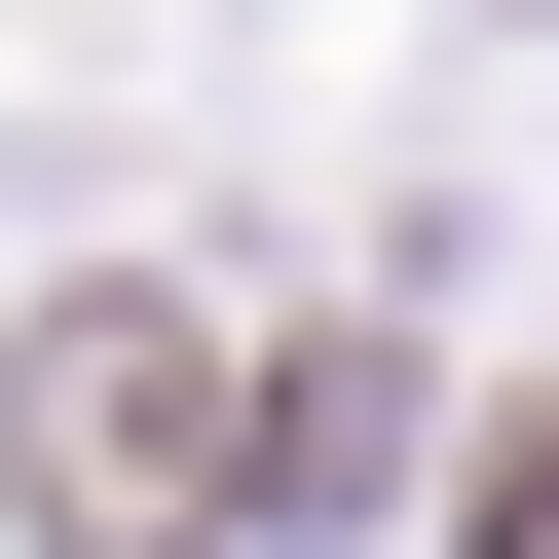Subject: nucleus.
<instances>
[{
  "label": "nucleus",
  "mask_w": 559,
  "mask_h": 559,
  "mask_svg": "<svg viewBox=\"0 0 559 559\" xmlns=\"http://www.w3.org/2000/svg\"><path fill=\"white\" fill-rule=\"evenodd\" d=\"M0 485H38L75 559H224V522H261V373H224L187 299H75L38 411H0Z\"/></svg>",
  "instance_id": "1"
}]
</instances>
